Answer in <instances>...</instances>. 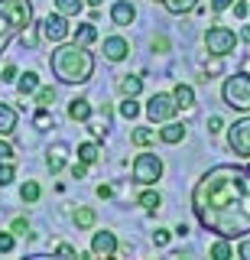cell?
I'll return each mask as SVG.
<instances>
[{"label": "cell", "instance_id": "21", "mask_svg": "<svg viewBox=\"0 0 250 260\" xmlns=\"http://www.w3.org/2000/svg\"><path fill=\"white\" fill-rule=\"evenodd\" d=\"M55 10L62 16H78L85 10V0H55Z\"/></svg>", "mask_w": 250, "mask_h": 260}, {"label": "cell", "instance_id": "22", "mask_svg": "<svg viewBox=\"0 0 250 260\" xmlns=\"http://www.w3.org/2000/svg\"><path fill=\"white\" fill-rule=\"evenodd\" d=\"M17 88H20V94L23 98H29L39 88V75L36 72H26V75H20V81H17Z\"/></svg>", "mask_w": 250, "mask_h": 260}, {"label": "cell", "instance_id": "32", "mask_svg": "<svg viewBox=\"0 0 250 260\" xmlns=\"http://www.w3.org/2000/svg\"><path fill=\"white\" fill-rule=\"evenodd\" d=\"M13 182V162H0V185Z\"/></svg>", "mask_w": 250, "mask_h": 260}, {"label": "cell", "instance_id": "39", "mask_svg": "<svg viewBox=\"0 0 250 260\" xmlns=\"http://www.w3.org/2000/svg\"><path fill=\"white\" fill-rule=\"evenodd\" d=\"M231 7H234V13H237V16H247L250 13V4H244V0H234Z\"/></svg>", "mask_w": 250, "mask_h": 260}, {"label": "cell", "instance_id": "44", "mask_svg": "<svg viewBox=\"0 0 250 260\" xmlns=\"http://www.w3.org/2000/svg\"><path fill=\"white\" fill-rule=\"evenodd\" d=\"M36 124H39V127H46V124H49V114L39 111V114H36Z\"/></svg>", "mask_w": 250, "mask_h": 260}, {"label": "cell", "instance_id": "43", "mask_svg": "<svg viewBox=\"0 0 250 260\" xmlns=\"http://www.w3.org/2000/svg\"><path fill=\"white\" fill-rule=\"evenodd\" d=\"M231 4H234V0H211V10H215V13H221V10H228Z\"/></svg>", "mask_w": 250, "mask_h": 260}, {"label": "cell", "instance_id": "38", "mask_svg": "<svg viewBox=\"0 0 250 260\" xmlns=\"http://www.w3.org/2000/svg\"><path fill=\"white\" fill-rule=\"evenodd\" d=\"M221 130H224V120L221 117H211V120H208V134H221Z\"/></svg>", "mask_w": 250, "mask_h": 260}, {"label": "cell", "instance_id": "25", "mask_svg": "<svg viewBox=\"0 0 250 260\" xmlns=\"http://www.w3.org/2000/svg\"><path fill=\"white\" fill-rule=\"evenodd\" d=\"M98 143H82V146H78V159H82V162H88V166H91V162H98Z\"/></svg>", "mask_w": 250, "mask_h": 260}, {"label": "cell", "instance_id": "41", "mask_svg": "<svg viewBox=\"0 0 250 260\" xmlns=\"http://www.w3.org/2000/svg\"><path fill=\"white\" fill-rule=\"evenodd\" d=\"M85 173H88V162H82V159H78L75 166H72V176H75V179H82Z\"/></svg>", "mask_w": 250, "mask_h": 260}, {"label": "cell", "instance_id": "11", "mask_svg": "<svg viewBox=\"0 0 250 260\" xmlns=\"http://www.w3.org/2000/svg\"><path fill=\"white\" fill-rule=\"evenodd\" d=\"M127 55H130V43H127V39H120V36H108V39H104V59L124 62Z\"/></svg>", "mask_w": 250, "mask_h": 260}, {"label": "cell", "instance_id": "27", "mask_svg": "<svg viewBox=\"0 0 250 260\" xmlns=\"http://www.w3.org/2000/svg\"><path fill=\"white\" fill-rule=\"evenodd\" d=\"M120 114H124L127 120H133L136 114H140V104H136L133 98H124V101H120Z\"/></svg>", "mask_w": 250, "mask_h": 260}, {"label": "cell", "instance_id": "40", "mask_svg": "<svg viewBox=\"0 0 250 260\" xmlns=\"http://www.w3.org/2000/svg\"><path fill=\"white\" fill-rule=\"evenodd\" d=\"M153 49H156V52H169V39L166 36H156V39H153Z\"/></svg>", "mask_w": 250, "mask_h": 260}, {"label": "cell", "instance_id": "47", "mask_svg": "<svg viewBox=\"0 0 250 260\" xmlns=\"http://www.w3.org/2000/svg\"><path fill=\"white\" fill-rule=\"evenodd\" d=\"M85 4H88V7H101L104 0H85Z\"/></svg>", "mask_w": 250, "mask_h": 260}, {"label": "cell", "instance_id": "12", "mask_svg": "<svg viewBox=\"0 0 250 260\" xmlns=\"http://www.w3.org/2000/svg\"><path fill=\"white\" fill-rule=\"evenodd\" d=\"M136 20V10L130 0H117L114 7H111V23L114 26H130V23Z\"/></svg>", "mask_w": 250, "mask_h": 260}, {"label": "cell", "instance_id": "29", "mask_svg": "<svg viewBox=\"0 0 250 260\" xmlns=\"http://www.w3.org/2000/svg\"><path fill=\"white\" fill-rule=\"evenodd\" d=\"M36 101H39V108H49V104L55 101V91H52V88H36Z\"/></svg>", "mask_w": 250, "mask_h": 260}, {"label": "cell", "instance_id": "46", "mask_svg": "<svg viewBox=\"0 0 250 260\" xmlns=\"http://www.w3.org/2000/svg\"><path fill=\"white\" fill-rule=\"evenodd\" d=\"M237 39H244V43H250V26H247L244 32H240V36H237Z\"/></svg>", "mask_w": 250, "mask_h": 260}, {"label": "cell", "instance_id": "10", "mask_svg": "<svg viewBox=\"0 0 250 260\" xmlns=\"http://www.w3.org/2000/svg\"><path fill=\"white\" fill-rule=\"evenodd\" d=\"M91 257H101V260L117 257V238H114V231H94V238H91Z\"/></svg>", "mask_w": 250, "mask_h": 260}, {"label": "cell", "instance_id": "28", "mask_svg": "<svg viewBox=\"0 0 250 260\" xmlns=\"http://www.w3.org/2000/svg\"><path fill=\"white\" fill-rule=\"evenodd\" d=\"M140 205L147 208V211H156L159 205H163V202H159V192H143L140 195Z\"/></svg>", "mask_w": 250, "mask_h": 260}, {"label": "cell", "instance_id": "2", "mask_svg": "<svg viewBox=\"0 0 250 260\" xmlns=\"http://www.w3.org/2000/svg\"><path fill=\"white\" fill-rule=\"evenodd\" d=\"M49 65H52V75L62 85H85L94 75V55L88 52V46H75V43L55 46L49 55Z\"/></svg>", "mask_w": 250, "mask_h": 260}, {"label": "cell", "instance_id": "20", "mask_svg": "<svg viewBox=\"0 0 250 260\" xmlns=\"http://www.w3.org/2000/svg\"><path fill=\"white\" fill-rule=\"evenodd\" d=\"M153 140H156V130H153V127H136V130H130V143L133 146H150Z\"/></svg>", "mask_w": 250, "mask_h": 260}, {"label": "cell", "instance_id": "6", "mask_svg": "<svg viewBox=\"0 0 250 260\" xmlns=\"http://www.w3.org/2000/svg\"><path fill=\"white\" fill-rule=\"evenodd\" d=\"M205 49L211 55H228V52L237 49V36H234L228 26H211L205 32Z\"/></svg>", "mask_w": 250, "mask_h": 260}, {"label": "cell", "instance_id": "48", "mask_svg": "<svg viewBox=\"0 0 250 260\" xmlns=\"http://www.w3.org/2000/svg\"><path fill=\"white\" fill-rule=\"evenodd\" d=\"M247 173H250V169H247Z\"/></svg>", "mask_w": 250, "mask_h": 260}, {"label": "cell", "instance_id": "42", "mask_svg": "<svg viewBox=\"0 0 250 260\" xmlns=\"http://www.w3.org/2000/svg\"><path fill=\"white\" fill-rule=\"evenodd\" d=\"M55 250H59V257H78V250H75V247H68V244H59Z\"/></svg>", "mask_w": 250, "mask_h": 260}, {"label": "cell", "instance_id": "19", "mask_svg": "<svg viewBox=\"0 0 250 260\" xmlns=\"http://www.w3.org/2000/svg\"><path fill=\"white\" fill-rule=\"evenodd\" d=\"M94 39H98V29H94V23H82V26L75 29V46H91Z\"/></svg>", "mask_w": 250, "mask_h": 260}, {"label": "cell", "instance_id": "7", "mask_svg": "<svg viewBox=\"0 0 250 260\" xmlns=\"http://www.w3.org/2000/svg\"><path fill=\"white\" fill-rule=\"evenodd\" d=\"M175 98L172 94H163V91H156L147 101V117L153 120V124H166V120H172L175 117Z\"/></svg>", "mask_w": 250, "mask_h": 260}, {"label": "cell", "instance_id": "14", "mask_svg": "<svg viewBox=\"0 0 250 260\" xmlns=\"http://www.w3.org/2000/svg\"><path fill=\"white\" fill-rule=\"evenodd\" d=\"M117 91L124 94V98H136L143 91V78L140 75H120L117 78Z\"/></svg>", "mask_w": 250, "mask_h": 260}, {"label": "cell", "instance_id": "8", "mask_svg": "<svg viewBox=\"0 0 250 260\" xmlns=\"http://www.w3.org/2000/svg\"><path fill=\"white\" fill-rule=\"evenodd\" d=\"M228 146L240 159H250V117H240L237 124L228 127Z\"/></svg>", "mask_w": 250, "mask_h": 260}, {"label": "cell", "instance_id": "37", "mask_svg": "<svg viewBox=\"0 0 250 260\" xmlns=\"http://www.w3.org/2000/svg\"><path fill=\"white\" fill-rule=\"evenodd\" d=\"M0 78H4V81H17V65H4Z\"/></svg>", "mask_w": 250, "mask_h": 260}, {"label": "cell", "instance_id": "5", "mask_svg": "<svg viewBox=\"0 0 250 260\" xmlns=\"http://www.w3.org/2000/svg\"><path fill=\"white\" fill-rule=\"evenodd\" d=\"M133 179L140 185H156L159 179H163V159H159L156 153H140V156L133 159Z\"/></svg>", "mask_w": 250, "mask_h": 260}, {"label": "cell", "instance_id": "3", "mask_svg": "<svg viewBox=\"0 0 250 260\" xmlns=\"http://www.w3.org/2000/svg\"><path fill=\"white\" fill-rule=\"evenodd\" d=\"M33 23V0H0V52Z\"/></svg>", "mask_w": 250, "mask_h": 260}, {"label": "cell", "instance_id": "33", "mask_svg": "<svg viewBox=\"0 0 250 260\" xmlns=\"http://www.w3.org/2000/svg\"><path fill=\"white\" fill-rule=\"evenodd\" d=\"M237 257L240 260H250V231L240 238V244H237Z\"/></svg>", "mask_w": 250, "mask_h": 260}, {"label": "cell", "instance_id": "13", "mask_svg": "<svg viewBox=\"0 0 250 260\" xmlns=\"http://www.w3.org/2000/svg\"><path fill=\"white\" fill-rule=\"evenodd\" d=\"M156 134H159V140H163V143H169V146H172V143H182V140H185V127L179 124V120H166V124L159 127Z\"/></svg>", "mask_w": 250, "mask_h": 260}, {"label": "cell", "instance_id": "24", "mask_svg": "<svg viewBox=\"0 0 250 260\" xmlns=\"http://www.w3.org/2000/svg\"><path fill=\"white\" fill-rule=\"evenodd\" d=\"M94 221H98L94 208H78V211H75V224L82 228V231H85V228H94Z\"/></svg>", "mask_w": 250, "mask_h": 260}, {"label": "cell", "instance_id": "15", "mask_svg": "<svg viewBox=\"0 0 250 260\" xmlns=\"http://www.w3.org/2000/svg\"><path fill=\"white\" fill-rule=\"evenodd\" d=\"M172 98H175V108H182V111L195 108V88H192V85H175Z\"/></svg>", "mask_w": 250, "mask_h": 260}, {"label": "cell", "instance_id": "34", "mask_svg": "<svg viewBox=\"0 0 250 260\" xmlns=\"http://www.w3.org/2000/svg\"><path fill=\"white\" fill-rule=\"evenodd\" d=\"M46 166H49L52 173H59V169L65 166V159H62V153H49V159H46Z\"/></svg>", "mask_w": 250, "mask_h": 260}, {"label": "cell", "instance_id": "9", "mask_svg": "<svg viewBox=\"0 0 250 260\" xmlns=\"http://www.w3.org/2000/svg\"><path fill=\"white\" fill-rule=\"evenodd\" d=\"M39 29H43V39H46V43H52V46L65 43V36H68V23H65V16H62L59 10L46 16V20L39 23Z\"/></svg>", "mask_w": 250, "mask_h": 260}, {"label": "cell", "instance_id": "1", "mask_svg": "<svg viewBox=\"0 0 250 260\" xmlns=\"http://www.w3.org/2000/svg\"><path fill=\"white\" fill-rule=\"evenodd\" d=\"M192 211L218 238H244L250 231V173L240 166L208 169L192 189Z\"/></svg>", "mask_w": 250, "mask_h": 260}, {"label": "cell", "instance_id": "45", "mask_svg": "<svg viewBox=\"0 0 250 260\" xmlns=\"http://www.w3.org/2000/svg\"><path fill=\"white\" fill-rule=\"evenodd\" d=\"M98 199H111V185H98Z\"/></svg>", "mask_w": 250, "mask_h": 260}, {"label": "cell", "instance_id": "18", "mask_svg": "<svg viewBox=\"0 0 250 260\" xmlns=\"http://www.w3.org/2000/svg\"><path fill=\"white\" fill-rule=\"evenodd\" d=\"M68 117L72 120H88L91 117V104H88L85 98H75V101L68 104Z\"/></svg>", "mask_w": 250, "mask_h": 260}, {"label": "cell", "instance_id": "23", "mask_svg": "<svg viewBox=\"0 0 250 260\" xmlns=\"http://www.w3.org/2000/svg\"><path fill=\"white\" fill-rule=\"evenodd\" d=\"M211 257H215V260H231V257H234L231 241H228V238H218V241L211 244Z\"/></svg>", "mask_w": 250, "mask_h": 260}, {"label": "cell", "instance_id": "35", "mask_svg": "<svg viewBox=\"0 0 250 260\" xmlns=\"http://www.w3.org/2000/svg\"><path fill=\"white\" fill-rule=\"evenodd\" d=\"M10 231H13V234H29L26 218H13V221H10Z\"/></svg>", "mask_w": 250, "mask_h": 260}, {"label": "cell", "instance_id": "4", "mask_svg": "<svg viewBox=\"0 0 250 260\" xmlns=\"http://www.w3.org/2000/svg\"><path fill=\"white\" fill-rule=\"evenodd\" d=\"M221 101L228 104V108L240 111V114H250V75L247 72H234V75L224 78Z\"/></svg>", "mask_w": 250, "mask_h": 260}, {"label": "cell", "instance_id": "26", "mask_svg": "<svg viewBox=\"0 0 250 260\" xmlns=\"http://www.w3.org/2000/svg\"><path fill=\"white\" fill-rule=\"evenodd\" d=\"M20 199L26 202V205H33V202H39V182H23V189H20Z\"/></svg>", "mask_w": 250, "mask_h": 260}, {"label": "cell", "instance_id": "16", "mask_svg": "<svg viewBox=\"0 0 250 260\" xmlns=\"http://www.w3.org/2000/svg\"><path fill=\"white\" fill-rule=\"evenodd\" d=\"M17 130V111L10 104H0V137H10Z\"/></svg>", "mask_w": 250, "mask_h": 260}, {"label": "cell", "instance_id": "30", "mask_svg": "<svg viewBox=\"0 0 250 260\" xmlns=\"http://www.w3.org/2000/svg\"><path fill=\"white\" fill-rule=\"evenodd\" d=\"M13 244H17V234L13 231H0V254H10Z\"/></svg>", "mask_w": 250, "mask_h": 260}, {"label": "cell", "instance_id": "36", "mask_svg": "<svg viewBox=\"0 0 250 260\" xmlns=\"http://www.w3.org/2000/svg\"><path fill=\"white\" fill-rule=\"evenodd\" d=\"M153 244H156V247H166V244H169V231H166V228H156V234H153Z\"/></svg>", "mask_w": 250, "mask_h": 260}, {"label": "cell", "instance_id": "31", "mask_svg": "<svg viewBox=\"0 0 250 260\" xmlns=\"http://www.w3.org/2000/svg\"><path fill=\"white\" fill-rule=\"evenodd\" d=\"M13 156H17V153H13L10 140H7V137H0V162H13Z\"/></svg>", "mask_w": 250, "mask_h": 260}, {"label": "cell", "instance_id": "17", "mask_svg": "<svg viewBox=\"0 0 250 260\" xmlns=\"http://www.w3.org/2000/svg\"><path fill=\"white\" fill-rule=\"evenodd\" d=\"M163 7L172 16H182V13H192L198 7V0H163Z\"/></svg>", "mask_w": 250, "mask_h": 260}]
</instances>
